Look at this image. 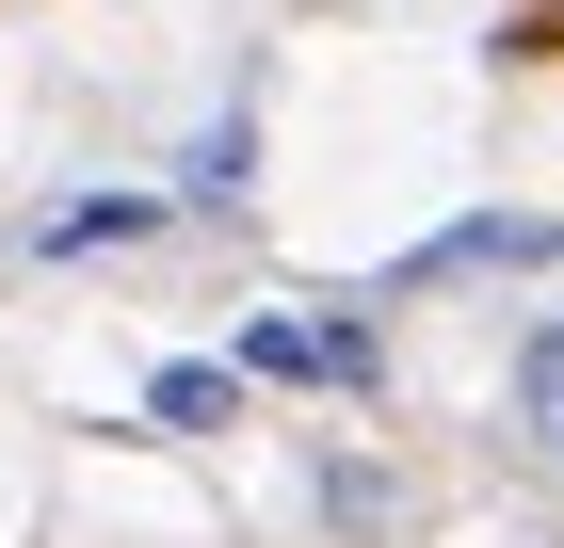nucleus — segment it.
Segmentation results:
<instances>
[{
	"label": "nucleus",
	"instance_id": "obj_3",
	"mask_svg": "<svg viewBox=\"0 0 564 548\" xmlns=\"http://www.w3.org/2000/svg\"><path fill=\"white\" fill-rule=\"evenodd\" d=\"M532 387H549V404H564V339H549V355H532Z\"/></svg>",
	"mask_w": 564,
	"mask_h": 548
},
{
	"label": "nucleus",
	"instance_id": "obj_2",
	"mask_svg": "<svg viewBox=\"0 0 564 548\" xmlns=\"http://www.w3.org/2000/svg\"><path fill=\"white\" fill-rule=\"evenodd\" d=\"M145 226V194H82V211H48V243H130Z\"/></svg>",
	"mask_w": 564,
	"mask_h": 548
},
{
	"label": "nucleus",
	"instance_id": "obj_1",
	"mask_svg": "<svg viewBox=\"0 0 564 548\" xmlns=\"http://www.w3.org/2000/svg\"><path fill=\"white\" fill-rule=\"evenodd\" d=\"M517 258H564V226H532V211H468V226H435L388 291H420V275H517Z\"/></svg>",
	"mask_w": 564,
	"mask_h": 548
}]
</instances>
